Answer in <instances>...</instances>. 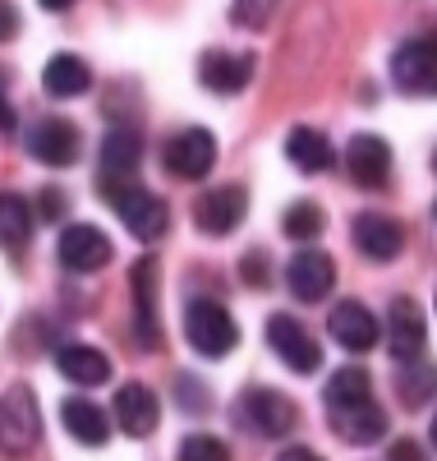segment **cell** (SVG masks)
Here are the masks:
<instances>
[{"label":"cell","mask_w":437,"mask_h":461,"mask_svg":"<svg viewBox=\"0 0 437 461\" xmlns=\"http://www.w3.org/2000/svg\"><path fill=\"white\" fill-rule=\"evenodd\" d=\"M396 397L401 406H424L428 397H437V365H428L424 356L419 360H396Z\"/></svg>","instance_id":"d4e9b609"},{"label":"cell","mask_w":437,"mask_h":461,"mask_svg":"<svg viewBox=\"0 0 437 461\" xmlns=\"http://www.w3.org/2000/svg\"><path fill=\"white\" fill-rule=\"evenodd\" d=\"M10 130H14V106H10L5 97H0V143L10 139Z\"/></svg>","instance_id":"d590c367"},{"label":"cell","mask_w":437,"mask_h":461,"mask_svg":"<svg viewBox=\"0 0 437 461\" xmlns=\"http://www.w3.org/2000/svg\"><path fill=\"white\" fill-rule=\"evenodd\" d=\"M433 171H437V152H433Z\"/></svg>","instance_id":"ab89813d"},{"label":"cell","mask_w":437,"mask_h":461,"mask_svg":"<svg viewBox=\"0 0 437 461\" xmlns=\"http://www.w3.org/2000/svg\"><path fill=\"white\" fill-rule=\"evenodd\" d=\"M387 346H391L396 360H419V356H424V346H428V323H424V310H419L410 295L391 300V314H387Z\"/></svg>","instance_id":"9a60e30c"},{"label":"cell","mask_w":437,"mask_h":461,"mask_svg":"<svg viewBox=\"0 0 437 461\" xmlns=\"http://www.w3.org/2000/svg\"><path fill=\"white\" fill-rule=\"evenodd\" d=\"M245 212H249L245 185H217L193 203V221H198L203 236H230V230L245 221Z\"/></svg>","instance_id":"30bf717a"},{"label":"cell","mask_w":437,"mask_h":461,"mask_svg":"<svg viewBox=\"0 0 437 461\" xmlns=\"http://www.w3.org/2000/svg\"><path fill=\"white\" fill-rule=\"evenodd\" d=\"M391 79L410 97H437V32L410 37L391 56Z\"/></svg>","instance_id":"5b68a950"},{"label":"cell","mask_w":437,"mask_h":461,"mask_svg":"<svg viewBox=\"0 0 437 461\" xmlns=\"http://www.w3.org/2000/svg\"><path fill=\"white\" fill-rule=\"evenodd\" d=\"M175 402H184L189 411H203L208 397H203V388H198V378H193V374H180V378H175Z\"/></svg>","instance_id":"1f68e13d"},{"label":"cell","mask_w":437,"mask_h":461,"mask_svg":"<svg viewBox=\"0 0 437 461\" xmlns=\"http://www.w3.org/2000/svg\"><path fill=\"white\" fill-rule=\"evenodd\" d=\"M180 461H230V447L212 434H189L180 443Z\"/></svg>","instance_id":"f546056e"},{"label":"cell","mask_w":437,"mask_h":461,"mask_svg":"<svg viewBox=\"0 0 437 461\" xmlns=\"http://www.w3.org/2000/svg\"><path fill=\"white\" fill-rule=\"evenodd\" d=\"M37 212H42L47 221H60L65 217V194L60 189H42V194H37Z\"/></svg>","instance_id":"d6a6232c"},{"label":"cell","mask_w":437,"mask_h":461,"mask_svg":"<svg viewBox=\"0 0 437 461\" xmlns=\"http://www.w3.org/2000/svg\"><path fill=\"white\" fill-rule=\"evenodd\" d=\"M143 162V134L134 125H115L102 139V180H134Z\"/></svg>","instance_id":"ffe728a7"},{"label":"cell","mask_w":437,"mask_h":461,"mask_svg":"<svg viewBox=\"0 0 437 461\" xmlns=\"http://www.w3.org/2000/svg\"><path fill=\"white\" fill-rule=\"evenodd\" d=\"M198 79H203L208 93L235 97L254 79V56L249 51H208L203 60H198Z\"/></svg>","instance_id":"ac0fdd59"},{"label":"cell","mask_w":437,"mask_h":461,"mask_svg":"<svg viewBox=\"0 0 437 461\" xmlns=\"http://www.w3.org/2000/svg\"><path fill=\"white\" fill-rule=\"evenodd\" d=\"M327 332H332L336 346H345V351L360 356V351H373V346H378L382 323L373 319L369 304H360V300H341L336 310H332V319H327Z\"/></svg>","instance_id":"4fadbf2b"},{"label":"cell","mask_w":437,"mask_h":461,"mask_svg":"<svg viewBox=\"0 0 437 461\" xmlns=\"http://www.w3.org/2000/svg\"><path fill=\"white\" fill-rule=\"evenodd\" d=\"M56 369L78 383V388H102V383L111 378V360L97 351V346H84V341H69L56 351Z\"/></svg>","instance_id":"7402d4cb"},{"label":"cell","mask_w":437,"mask_h":461,"mask_svg":"<svg viewBox=\"0 0 437 461\" xmlns=\"http://www.w3.org/2000/svg\"><path fill=\"white\" fill-rule=\"evenodd\" d=\"M240 267H245V282L258 286V291L272 282V277H267V249H249V254L240 258Z\"/></svg>","instance_id":"4dcf8cb0"},{"label":"cell","mask_w":437,"mask_h":461,"mask_svg":"<svg viewBox=\"0 0 437 461\" xmlns=\"http://www.w3.org/2000/svg\"><path fill=\"white\" fill-rule=\"evenodd\" d=\"M428 434H433V447H437V415H433V429Z\"/></svg>","instance_id":"f35d334b"},{"label":"cell","mask_w":437,"mask_h":461,"mask_svg":"<svg viewBox=\"0 0 437 461\" xmlns=\"http://www.w3.org/2000/svg\"><path fill=\"white\" fill-rule=\"evenodd\" d=\"M267 346L276 351V360H281L286 369H295V374H317L323 369V346H317L313 332L299 319H290V314H272L267 319Z\"/></svg>","instance_id":"8992f818"},{"label":"cell","mask_w":437,"mask_h":461,"mask_svg":"<svg viewBox=\"0 0 437 461\" xmlns=\"http://www.w3.org/2000/svg\"><path fill=\"white\" fill-rule=\"evenodd\" d=\"M129 291H134V332L147 351H156V346H162V310H156L162 267H156V258H138L129 267Z\"/></svg>","instance_id":"52a82bcc"},{"label":"cell","mask_w":437,"mask_h":461,"mask_svg":"<svg viewBox=\"0 0 437 461\" xmlns=\"http://www.w3.org/2000/svg\"><path fill=\"white\" fill-rule=\"evenodd\" d=\"M102 194L115 208V217L129 226V236H138V240H162L166 236L171 208H166V199H156L152 189H143L134 180H102Z\"/></svg>","instance_id":"6da1fadb"},{"label":"cell","mask_w":437,"mask_h":461,"mask_svg":"<svg viewBox=\"0 0 437 461\" xmlns=\"http://www.w3.org/2000/svg\"><path fill=\"white\" fill-rule=\"evenodd\" d=\"M162 162H166V171H171L175 180H203V176L212 171V162H217V139H212L203 125H189V130H180V134L166 143Z\"/></svg>","instance_id":"ba28073f"},{"label":"cell","mask_w":437,"mask_h":461,"mask_svg":"<svg viewBox=\"0 0 437 461\" xmlns=\"http://www.w3.org/2000/svg\"><path fill=\"white\" fill-rule=\"evenodd\" d=\"M327 415H332V434L341 443H350V447H369V443H378L387 434V411L373 397L345 402V406H327Z\"/></svg>","instance_id":"8fae6325"},{"label":"cell","mask_w":437,"mask_h":461,"mask_svg":"<svg viewBox=\"0 0 437 461\" xmlns=\"http://www.w3.org/2000/svg\"><path fill=\"white\" fill-rule=\"evenodd\" d=\"M37 5H42V10H56V14H60V10H69V5H78V0H37Z\"/></svg>","instance_id":"74e56055"},{"label":"cell","mask_w":437,"mask_h":461,"mask_svg":"<svg viewBox=\"0 0 437 461\" xmlns=\"http://www.w3.org/2000/svg\"><path fill=\"white\" fill-rule=\"evenodd\" d=\"M56 254H60V263L69 267V273H97V267H106V263H111V240L102 236L97 226L74 221V226H65V230H60Z\"/></svg>","instance_id":"7c38bea8"},{"label":"cell","mask_w":437,"mask_h":461,"mask_svg":"<svg viewBox=\"0 0 437 461\" xmlns=\"http://www.w3.org/2000/svg\"><path fill=\"white\" fill-rule=\"evenodd\" d=\"M42 438V411H37V397L28 383H14V388L0 397V452L23 456L37 447Z\"/></svg>","instance_id":"277c9868"},{"label":"cell","mask_w":437,"mask_h":461,"mask_svg":"<svg viewBox=\"0 0 437 461\" xmlns=\"http://www.w3.org/2000/svg\"><path fill=\"white\" fill-rule=\"evenodd\" d=\"M276 5H281V0H235V5H230V23L235 28H267Z\"/></svg>","instance_id":"f1b7e54d"},{"label":"cell","mask_w":437,"mask_h":461,"mask_svg":"<svg viewBox=\"0 0 437 461\" xmlns=\"http://www.w3.org/2000/svg\"><path fill=\"white\" fill-rule=\"evenodd\" d=\"M286 277H290L295 300L317 304V300H327V291L336 286V263H332V254H323V249H299V254L290 258V267H286Z\"/></svg>","instance_id":"e0dca14e"},{"label":"cell","mask_w":437,"mask_h":461,"mask_svg":"<svg viewBox=\"0 0 437 461\" xmlns=\"http://www.w3.org/2000/svg\"><path fill=\"white\" fill-rule=\"evenodd\" d=\"M184 337L198 356H208V360H226L235 351V341H240V328H235L230 310L217 300H189V310H184Z\"/></svg>","instance_id":"7a4b0ae2"},{"label":"cell","mask_w":437,"mask_h":461,"mask_svg":"<svg viewBox=\"0 0 437 461\" xmlns=\"http://www.w3.org/2000/svg\"><path fill=\"white\" fill-rule=\"evenodd\" d=\"M281 226H286V236H290V240H313V236H323V208L308 203V199H299V203L286 208Z\"/></svg>","instance_id":"83f0119b"},{"label":"cell","mask_w":437,"mask_h":461,"mask_svg":"<svg viewBox=\"0 0 437 461\" xmlns=\"http://www.w3.org/2000/svg\"><path fill=\"white\" fill-rule=\"evenodd\" d=\"M156 420H162V402H156L152 388L125 383V388L115 393V425H120L129 438H147L156 429Z\"/></svg>","instance_id":"d6986e66"},{"label":"cell","mask_w":437,"mask_h":461,"mask_svg":"<svg viewBox=\"0 0 437 461\" xmlns=\"http://www.w3.org/2000/svg\"><path fill=\"white\" fill-rule=\"evenodd\" d=\"M276 461H323V456H317L313 447H286V452L276 456Z\"/></svg>","instance_id":"8d00e7d4"},{"label":"cell","mask_w":437,"mask_h":461,"mask_svg":"<svg viewBox=\"0 0 437 461\" xmlns=\"http://www.w3.org/2000/svg\"><path fill=\"white\" fill-rule=\"evenodd\" d=\"M286 158H290L304 176H317V171H332V167H336V148H332V139H327L323 130L299 125V130H290V139H286Z\"/></svg>","instance_id":"603a6c76"},{"label":"cell","mask_w":437,"mask_h":461,"mask_svg":"<svg viewBox=\"0 0 437 461\" xmlns=\"http://www.w3.org/2000/svg\"><path fill=\"white\" fill-rule=\"evenodd\" d=\"M235 420L258 438H286L295 429L299 411H295L290 397L272 393V388H245L240 397H235Z\"/></svg>","instance_id":"3957f363"},{"label":"cell","mask_w":437,"mask_h":461,"mask_svg":"<svg viewBox=\"0 0 437 461\" xmlns=\"http://www.w3.org/2000/svg\"><path fill=\"white\" fill-rule=\"evenodd\" d=\"M32 236V208L19 194H0V249L19 254Z\"/></svg>","instance_id":"484cf974"},{"label":"cell","mask_w":437,"mask_h":461,"mask_svg":"<svg viewBox=\"0 0 437 461\" xmlns=\"http://www.w3.org/2000/svg\"><path fill=\"white\" fill-rule=\"evenodd\" d=\"M364 397H373V383H369V374H364V369H354V365L336 369V374L327 378V388H323V402H327V406L364 402Z\"/></svg>","instance_id":"4316f807"},{"label":"cell","mask_w":437,"mask_h":461,"mask_svg":"<svg viewBox=\"0 0 437 461\" xmlns=\"http://www.w3.org/2000/svg\"><path fill=\"white\" fill-rule=\"evenodd\" d=\"M345 171L354 185H364V189H382L391 180V148L387 139L378 134H354L345 143Z\"/></svg>","instance_id":"2e32d148"},{"label":"cell","mask_w":437,"mask_h":461,"mask_svg":"<svg viewBox=\"0 0 437 461\" xmlns=\"http://www.w3.org/2000/svg\"><path fill=\"white\" fill-rule=\"evenodd\" d=\"M42 88L51 93V97H60V102H69V97H84L88 88H93V69H88V60H78V56H51L47 60V69H42Z\"/></svg>","instance_id":"cb8c5ba5"},{"label":"cell","mask_w":437,"mask_h":461,"mask_svg":"<svg viewBox=\"0 0 437 461\" xmlns=\"http://www.w3.org/2000/svg\"><path fill=\"white\" fill-rule=\"evenodd\" d=\"M28 158L42 162V167H74L78 162V148H84V139H78V130L69 121H60V115H47V121H37L23 139Z\"/></svg>","instance_id":"9c48e42d"},{"label":"cell","mask_w":437,"mask_h":461,"mask_svg":"<svg viewBox=\"0 0 437 461\" xmlns=\"http://www.w3.org/2000/svg\"><path fill=\"white\" fill-rule=\"evenodd\" d=\"M387 461H424V452H419V443H410V438H401V443H391V452H387Z\"/></svg>","instance_id":"e575fe53"},{"label":"cell","mask_w":437,"mask_h":461,"mask_svg":"<svg viewBox=\"0 0 437 461\" xmlns=\"http://www.w3.org/2000/svg\"><path fill=\"white\" fill-rule=\"evenodd\" d=\"M60 425H65V434H69L74 443H84V447H102V443L111 438L106 411H102L97 402H88V397H69V402L60 406Z\"/></svg>","instance_id":"44dd1931"},{"label":"cell","mask_w":437,"mask_h":461,"mask_svg":"<svg viewBox=\"0 0 437 461\" xmlns=\"http://www.w3.org/2000/svg\"><path fill=\"white\" fill-rule=\"evenodd\" d=\"M19 37V10L10 0H0V42H14Z\"/></svg>","instance_id":"836d02e7"},{"label":"cell","mask_w":437,"mask_h":461,"mask_svg":"<svg viewBox=\"0 0 437 461\" xmlns=\"http://www.w3.org/2000/svg\"><path fill=\"white\" fill-rule=\"evenodd\" d=\"M350 230H354L360 254L373 258V263H391L396 254L406 249V226L396 221V217H387V212H360V217L350 221Z\"/></svg>","instance_id":"5bb4252c"}]
</instances>
